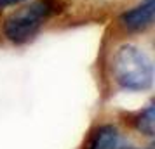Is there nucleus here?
Listing matches in <instances>:
<instances>
[{"mask_svg":"<svg viewBox=\"0 0 155 149\" xmlns=\"http://www.w3.org/2000/svg\"><path fill=\"white\" fill-rule=\"evenodd\" d=\"M113 78L117 85L129 92L148 90L153 83V63L147 50L134 43L117 49L112 63Z\"/></svg>","mask_w":155,"mask_h":149,"instance_id":"1","label":"nucleus"},{"mask_svg":"<svg viewBox=\"0 0 155 149\" xmlns=\"http://www.w3.org/2000/svg\"><path fill=\"white\" fill-rule=\"evenodd\" d=\"M59 11L58 0H35L25 5L14 14H11L4 23V36L16 45L33 40L40 31L44 23Z\"/></svg>","mask_w":155,"mask_h":149,"instance_id":"2","label":"nucleus"},{"mask_svg":"<svg viewBox=\"0 0 155 149\" xmlns=\"http://www.w3.org/2000/svg\"><path fill=\"white\" fill-rule=\"evenodd\" d=\"M155 19V0H143L140 5L126 11L120 16V24L131 31V33H140L148 29L153 24Z\"/></svg>","mask_w":155,"mask_h":149,"instance_id":"3","label":"nucleus"},{"mask_svg":"<svg viewBox=\"0 0 155 149\" xmlns=\"http://www.w3.org/2000/svg\"><path fill=\"white\" fill-rule=\"evenodd\" d=\"M120 134L113 125H99L92 130L84 149H119Z\"/></svg>","mask_w":155,"mask_h":149,"instance_id":"4","label":"nucleus"},{"mask_svg":"<svg viewBox=\"0 0 155 149\" xmlns=\"http://www.w3.org/2000/svg\"><path fill=\"white\" fill-rule=\"evenodd\" d=\"M136 128L147 135H153V127H155V113H153V104H148L145 111L138 114V118L134 121Z\"/></svg>","mask_w":155,"mask_h":149,"instance_id":"5","label":"nucleus"},{"mask_svg":"<svg viewBox=\"0 0 155 149\" xmlns=\"http://www.w3.org/2000/svg\"><path fill=\"white\" fill-rule=\"evenodd\" d=\"M21 2H25V0H0V9H7L11 5H18Z\"/></svg>","mask_w":155,"mask_h":149,"instance_id":"6","label":"nucleus"},{"mask_svg":"<svg viewBox=\"0 0 155 149\" xmlns=\"http://www.w3.org/2000/svg\"><path fill=\"white\" fill-rule=\"evenodd\" d=\"M119 149H120V147H119ZM126 149H133V147H126Z\"/></svg>","mask_w":155,"mask_h":149,"instance_id":"7","label":"nucleus"}]
</instances>
